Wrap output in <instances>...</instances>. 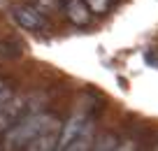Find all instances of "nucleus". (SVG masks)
I'll use <instances>...</instances> for the list:
<instances>
[{
  "label": "nucleus",
  "instance_id": "9d476101",
  "mask_svg": "<svg viewBox=\"0 0 158 151\" xmlns=\"http://www.w3.org/2000/svg\"><path fill=\"white\" fill-rule=\"evenodd\" d=\"M7 98H10V91H0V105H2V103H5V100H7Z\"/></svg>",
  "mask_w": 158,
  "mask_h": 151
},
{
  "label": "nucleus",
  "instance_id": "0eeeda50",
  "mask_svg": "<svg viewBox=\"0 0 158 151\" xmlns=\"http://www.w3.org/2000/svg\"><path fill=\"white\" fill-rule=\"evenodd\" d=\"M0 56H5V58H16V56H21V44L12 42V40L0 42Z\"/></svg>",
  "mask_w": 158,
  "mask_h": 151
},
{
  "label": "nucleus",
  "instance_id": "9b49d317",
  "mask_svg": "<svg viewBox=\"0 0 158 151\" xmlns=\"http://www.w3.org/2000/svg\"><path fill=\"white\" fill-rule=\"evenodd\" d=\"M0 91H2V84H0Z\"/></svg>",
  "mask_w": 158,
  "mask_h": 151
},
{
  "label": "nucleus",
  "instance_id": "7ed1b4c3",
  "mask_svg": "<svg viewBox=\"0 0 158 151\" xmlns=\"http://www.w3.org/2000/svg\"><path fill=\"white\" fill-rule=\"evenodd\" d=\"M12 19L26 30H47L49 28L44 21V14L40 10H33V7H14L12 10Z\"/></svg>",
  "mask_w": 158,
  "mask_h": 151
},
{
  "label": "nucleus",
  "instance_id": "39448f33",
  "mask_svg": "<svg viewBox=\"0 0 158 151\" xmlns=\"http://www.w3.org/2000/svg\"><path fill=\"white\" fill-rule=\"evenodd\" d=\"M65 12H68V19L77 26H84L89 23L91 14H89V5L81 2V0H68V5H65Z\"/></svg>",
  "mask_w": 158,
  "mask_h": 151
},
{
  "label": "nucleus",
  "instance_id": "6e6552de",
  "mask_svg": "<svg viewBox=\"0 0 158 151\" xmlns=\"http://www.w3.org/2000/svg\"><path fill=\"white\" fill-rule=\"evenodd\" d=\"M86 5H89V10H93V12H105L109 7V0H84Z\"/></svg>",
  "mask_w": 158,
  "mask_h": 151
},
{
  "label": "nucleus",
  "instance_id": "f257e3e1",
  "mask_svg": "<svg viewBox=\"0 0 158 151\" xmlns=\"http://www.w3.org/2000/svg\"><path fill=\"white\" fill-rule=\"evenodd\" d=\"M60 126L51 114H35V116L23 119L21 123H14L5 132V149H26L37 135Z\"/></svg>",
  "mask_w": 158,
  "mask_h": 151
},
{
  "label": "nucleus",
  "instance_id": "f03ea898",
  "mask_svg": "<svg viewBox=\"0 0 158 151\" xmlns=\"http://www.w3.org/2000/svg\"><path fill=\"white\" fill-rule=\"evenodd\" d=\"M23 109H26V98H12L10 95L5 103L0 105V135L14 126L16 119L23 114Z\"/></svg>",
  "mask_w": 158,
  "mask_h": 151
},
{
  "label": "nucleus",
  "instance_id": "423d86ee",
  "mask_svg": "<svg viewBox=\"0 0 158 151\" xmlns=\"http://www.w3.org/2000/svg\"><path fill=\"white\" fill-rule=\"evenodd\" d=\"M58 128H51V130L42 132V135H37L33 142H30L26 149H40V151H49V149H56V144H58Z\"/></svg>",
  "mask_w": 158,
  "mask_h": 151
},
{
  "label": "nucleus",
  "instance_id": "1a4fd4ad",
  "mask_svg": "<svg viewBox=\"0 0 158 151\" xmlns=\"http://www.w3.org/2000/svg\"><path fill=\"white\" fill-rule=\"evenodd\" d=\"M95 149H116V137H112V135L102 137V140L95 144Z\"/></svg>",
  "mask_w": 158,
  "mask_h": 151
},
{
  "label": "nucleus",
  "instance_id": "20e7f679",
  "mask_svg": "<svg viewBox=\"0 0 158 151\" xmlns=\"http://www.w3.org/2000/svg\"><path fill=\"white\" fill-rule=\"evenodd\" d=\"M89 126H91V123L86 121L84 116H72V119L63 126V135L58 137V144H56V146H58V149H68L70 142H74Z\"/></svg>",
  "mask_w": 158,
  "mask_h": 151
}]
</instances>
